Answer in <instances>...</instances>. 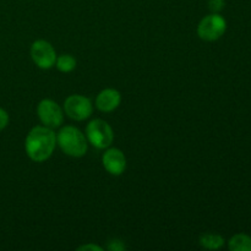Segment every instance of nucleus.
I'll list each match as a JSON object with an SVG mask.
<instances>
[{
    "label": "nucleus",
    "mask_w": 251,
    "mask_h": 251,
    "mask_svg": "<svg viewBox=\"0 0 251 251\" xmlns=\"http://www.w3.org/2000/svg\"><path fill=\"white\" fill-rule=\"evenodd\" d=\"M102 164L112 176H122L126 169V158L119 149H108L102 156Z\"/></svg>",
    "instance_id": "nucleus-8"
},
{
    "label": "nucleus",
    "mask_w": 251,
    "mask_h": 251,
    "mask_svg": "<svg viewBox=\"0 0 251 251\" xmlns=\"http://www.w3.org/2000/svg\"><path fill=\"white\" fill-rule=\"evenodd\" d=\"M76 59L70 54H61L56 58L55 65L60 73H71L76 69Z\"/></svg>",
    "instance_id": "nucleus-12"
},
{
    "label": "nucleus",
    "mask_w": 251,
    "mask_h": 251,
    "mask_svg": "<svg viewBox=\"0 0 251 251\" xmlns=\"http://www.w3.org/2000/svg\"><path fill=\"white\" fill-rule=\"evenodd\" d=\"M37 115L44 126L50 129L61 126L64 123V110L53 100H42L37 105Z\"/></svg>",
    "instance_id": "nucleus-6"
},
{
    "label": "nucleus",
    "mask_w": 251,
    "mask_h": 251,
    "mask_svg": "<svg viewBox=\"0 0 251 251\" xmlns=\"http://www.w3.org/2000/svg\"><path fill=\"white\" fill-rule=\"evenodd\" d=\"M9 122H10V117L9 114H7V112L5 109H2V108H0V131L4 130L5 127L9 125Z\"/></svg>",
    "instance_id": "nucleus-15"
},
{
    "label": "nucleus",
    "mask_w": 251,
    "mask_h": 251,
    "mask_svg": "<svg viewBox=\"0 0 251 251\" xmlns=\"http://www.w3.org/2000/svg\"><path fill=\"white\" fill-rule=\"evenodd\" d=\"M227 29V21L220 14H213L203 17L198 26V36L202 41L215 42L220 39Z\"/></svg>",
    "instance_id": "nucleus-4"
},
{
    "label": "nucleus",
    "mask_w": 251,
    "mask_h": 251,
    "mask_svg": "<svg viewBox=\"0 0 251 251\" xmlns=\"http://www.w3.org/2000/svg\"><path fill=\"white\" fill-rule=\"evenodd\" d=\"M226 6L225 0H208V9L213 14H220Z\"/></svg>",
    "instance_id": "nucleus-13"
},
{
    "label": "nucleus",
    "mask_w": 251,
    "mask_h": 251,
    "mask_svg": "<svg viewBox=\"0 0 251 251\" xmlns=\"http://www.w3.org/2000/svg\"><path fill=\"white\" fill-rule=\"evenodd\" d=\"M108 250L110 251H123L126 249V245L120 239H112L108 243Z\"/></svg>",
    "instance_id": "nucleus-14"
},
{
    "label": "nucleus",
    "mask_w": 251,
    "mask_h": 251,
    "mask_svg": "<svg viewBox=\"0 0 251 251\" xmlns=\"http://www.w3.org/2000/svg\"><path fill=\"white\" fill-rule=\"evenodd\" d=\"M86 139L96 149L104 150L113 144L114 132L105 120L93 119L86 126Z\"/></svg>",
    "instance_id": "nucleus-3"
},
{
    "label": "nucleus",
    "mask_w": 251,
    "mask_h": 251,
    "mask_svg": "<svg viewBox=\"0 0 251 251\" xmlns=\"http://www.w3.org/2000/svg\"><path fill=\"white\" fill-rule=\"evenodd\" d=\"M122 102V95L115 88H104L96 98V107L103 113H110L117 109Z\"/></svg>",
    "instance_id": "nucleus-9"
},
{
    "label": "nucleus",
    "mask_w": 251,
    "mask_h": 251,
    "mask_svg": "<svg viewBox=\"0 0 251 251\" xmlns=\"http://www.w3.org/2000/svg\"><path fill=\"white\" fill-rule=\"evenodd\" d=\"M56 146V134L48 126H34L25 140V151L32 161L41 163L50 158Z\"/></svg>",
    "instance_id": "nucleus-1"
},
{
    "label": "nucleus",
    "mask_w": 251,
    "mask_h": 251,
    "mask_svg": "<svg viewBox=\"0 0 251 251\" xmlns=\"http://www.w3.org/2000/svg\"><path fill=\"white\" fill-rule=\"evenodd\" d=\"M56 144L64 153L74 158L83 157L88 149V141L85 135L77 127L71 125H66L59 130L56 135Z\"/></svg>",
    "instance_id": "nucleus-2"
},
{
    "label": "nucleus",
    "mask_w": 251,
    "mask_h": 251,
    "mask_svg": "<svg viewBox=\"0 0 251 251\" xmlns=\"http://www.w3.org/2000/svg\"><path fill=\"white\" fill-rule=\"evenodd\" d=\"M228 248L232 251H251V237L243 233L233 235L228 242Z\"/></svg>",
    "instance_id": "nucleus-11"
},
{
    "label": "nucleus",
    "mask_w": 251,
    "mask_h": 251,
    "mask_svg": "<svg viewBox=\"0 0 251 251\" xmlns=\"http://www.w3.org/2000/svg\"><path fill=\"white\" fill-rule=\"evenodd\" d=\"M77 250L82 251V250H86V251H103V248L98 247V245L96 244H86V245H82V247L77 248Z\"/></svg>",
    "instance_id": "nucleus-16"
},
{
    "label": "nucleus",
    "mask_w": 251,
    "mask_h": 251,
    "mask_svg": "<svg viewBox=\"0 0 251 251\" xmlns=\"http://www.w3.org/2000/svg\"><path fill=\"white\" fill-rule=\"evenodd\" d=\"M199 243L202 248L208 250H218L225 245L226 240L222 235L212 234V233H206L202 234L199 239Z\"/></svg>",
    "instance_id": "nucleus-10"
},
{
    "label": "nucleus",
    "mask_w": 251,
    "mask_h": 251,
    "mask_svg": "<svg viewBox=\"0 0 251 251\" xmlns=\"http://www.w3.org/2000/svg\"><path fill=\"white\" fill-rule=\"evenodd\" d=\"M64 113L73 120L82 122L92 115L93 104L85 96L71 95L64 102Z\"/></svg>",
    "instance_id": "nucleus-5"
},
{
    "label": "nucleus",
    "mask_w": 251,
    "mask_h": 251,
    "mask_svg": "<svg viewBox=\"0 0 251 251\" xmlns=\"http://www.w3.org/2000/svg\"><path fill=\"white\" fill-rule=\"evenodd\" d=\"M31 58L39 69L48 70L55 65V49L49 42L38 39V41H34L31 46Z\"/></svg>",
    "instance_id": "nucleus-7"
}]
</instances>
